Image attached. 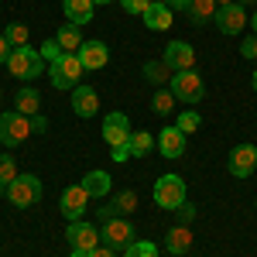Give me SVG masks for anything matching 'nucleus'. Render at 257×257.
I'll use <instances>...</instances> for the list:
<instances>
[{"mask_svg": "<svg viewBox=\"0 0 257 257\" xmlns=\"http://www.w3.org/2000/svg\"><path fill=\"white\" fill-rule=\"evenodd\" d=\"M168 7H175V11H189V0H165Z\"/></svg>", "mask_w": 257, "mask_h": 257, "instance_id": "40", "label": "nucleus"}, {"mask_svg": "<svg viewBox=\"0 0 257 257\" xmlns=\"http://www.w3.org/2000/svg\"><path fill=\"white\" fill-rule=\"evenodd\" d=\"M120 4H123V11H127V14H141V18H144V11H148L155 0H120Z\"/></svg>", "mask_w": 257, "mask_h": 257, "instance_id": "33", "label": "nucleus"}, {"mask_svg": "<svg viewBox=\"0 0 257 257\" xmlns=\"http://www.w3.org/2000/svg\"><path fill=\"white\" fill-rule=\"evenodd\" d=\"M226 165H230V175H233V178L254 175V168H257V144H240V148H233Z\"/></svg>", "mask_w": 257, "mask_h": 257, "instance_id": "13", "label": "nucleus"}, {"mask_svg": "<svg viewBox=\"0 0 257 257\" xmlns=\"http://www.w3.org/2000/svg\"><path fill=\"white\" fill-rule=\"evenodd\" d=\"M82 62L79 55H59V59L48 65V79H52V86L55 89H76L82 79Z\"/></svg>", "mask_w": 257, "mask_h": 257, "instance_id": "2", "label": "nucleus"}, {"mask_svg": "<svg viewBox=\"0 0 257 257\" xmlns=\"http://www.w3.org/2000/svg\"><path fill=\"white\" fill-rule=\"evenodd\" d=\"M213 21H216V28L223 31V35H240V31H243V24H247L250 18H247V11L233 0V4H223Z\"/></svg>", "mask_w": 257, "mask_h": 257, "instance_id": "12", "label": "nucleus"}, {"mask_svg": "<svg viewBox=\"0 0 257 257\" xmlns=\"http://www.w3.org/2000/svg\"><path fill=\"white\" fill-rule=\"evenodd\" d=\"M131 120H127V113H120V110H113V113H106L103 117V141L110 144V148H127L131 144Z\"/></svg>", "mask_w": 257, "mask_h": 257, "instance_id": "9", "label": "nucleus"}, {"mask_svg": "<svg viewBox=\"0 0 257 257\" xmlns=\"http://www.w3.org/2000/svg\"><path fill=\"white\" fill-rule=\"evenodd\" d=\"M123 257H158V247H155L151 240H134V243L123 250Z\"/></svg>", "mask_w": 257, "mask_h": 257, "instance_id": "30", "label": "nucleus"}, {"mask_svg": "<svg viewBox=\"0 0 257 257\" xmlns=\"http://www.w3.org/2000/svg\"><path fill=\"white\" fill-rule=\"evenodd\" d=\"M144 24H148L151 31H168V28H172V7H168V4H151V7L144 11Z\"/></svg>", "mask_w": 257, "mask_h": 257, "instance_id": "19", "label": "nucleus"}, {"mask_svg": "<svg viewBox=\"0 0 257 257\" xmlns=\"http://www.w3.org/2000/svg\"><path fill=\"white\" fill-rule=\"evenodd\" d=\"M216 11H219L216 0H189V18H192L196 28H202L206 21H213V18H216Z\"/></svg>", "mask_w": 257, "mask_h": 257, "instance_id": "21", "label": "nucleus"}, {"mask_svg": "<svg viewBox=\"0 0 257 257\" xmlns=\"http://www.w3.org/2000/svg\"><path fill=\"white\" fill-rule=\"evenodd\" d=\"M72 110H76V117H93L99 110V96H96V89L93 86H76L72 89Z\"/></svg>", "mask_w": 257, "mask_h": 257, "instance_id": "15", "label": "nucleus"}, {"mask_svg": "<svg viewBox=\"0 0 257 257\" xmlns=\"http://www.w3.org/2000/svg\"><path fill=\"white\" fill-rule=\"evenodd\" d=\"M7 59H11V41H7L4 35H0V65H4Z\"/></svg>", "mask_w": 257, "mask_h": 257, "instance_id": "39", "label": "nucleus"}, {"mask_svg": "<svg viewBox=\"0 0 257 257\" xmlns=\"http://www.w3.org/2000/svg\"><path fill=\"white\" fill-rule=\"evenodd\" d=\"M82 189L89 192V196H110V185H113V178L106 175V172H89V175H82V182H79Z\"/></svg>", "mask_w": 257, "mask_h": 257, "instance_id": "23", "label": "nucleus"}, {"mask_svg": "<svg viewBox=\"0 0 257 257\" xmlns=\"http://www.w3.org/2000/svg\"><path fill=\"white\" fill-rule=\"evenodd\" d=\"M7 65H11V76H18V79H24V82L45 76V59H41V52H35L31 45L14 48L11 59H7Z\"/></svg>", "mask_w": 257, "mask_h": 257, "instance_id": "1", "label": "nucleus"}, {"mask_svg": "<svg viewBox=\"0 0 257 257\" xmlns=\"http://www.w3.org/2000/svg\"><path fill=\"white\" fill-rule=\"evenodd\" d=\"M247 24H250V28H254V35H257V11H254V18L247 21Z\"/></svg>", "mask_w": 257, "mask_h": 257, "instance_id": "41", "label": "nucleus"}, {"mask_svg": "<svg viewBox=\"0 0 257 257\" xmlns=\"http://www.w3.org/2000/svg\"><path fill=\"white\" fill-rule=\"evenodd\" d=\"M216 4H219V7H223V4H233V0H216Z\"/></svg>", "mask_w": 257, "mask_h": 257, "instance_id": "44", "label": "nucleus"}, {"mask_svg": "<svg viewBox=\"0 0 257 257\" xmlns=\"http://www.w3.org/2000/svg\"><path fill=\"white\" fill-rule=\"evenodd\" d=\"M172 76H175V72H172L161 59L158 62H144V79L151 82V86H165V82H172Z\"/></svg>", "mask_w": 257, "mask_h": 257, "instance_id": "24", "label": "nucleus"}, {"mask_svg": "<svg viewBox=\"0 0 257 257\" xmlns=\"http://www.w3.org/2000/svg\"><path fill=\"white\" fill-rule=\"evenodd\" d=\"M38 106H41L38 89H31V86L18 89V96H14V110H18V113H24V117H38Z\"/></svg>", "mask_w": 257, "mask_h": 257, "instance_id": "20", "label": "nucleus"}, {"mask_svg": "<svg viewBox=\"0 0 257 257\" xmlns=\"http://www.w3.org/2000/svg\"><path fill=\"white\" fill-rule=\"evenodd\" d=\"M99 240L106 247H113V250H120V247L127 250L134 243V226L123 216H106V219H99Z\"/></svg>", "mask_w": 257, "mask_h": 257, "instance_id": "5", "label": "nucleus"}, {"mask_svg": "<svg viewBox=\"0 0 257 257\" xmlns=\"http://www.w3.org/2000/svg\"><path fill=\"white\" fill-rule=\"evenodd\" d=\"M59 206H62V216L69 219V223H76V219H82V213L89 209V192H86L82 185H69V189L62 192Z\"/></svg>", "mask_w": 257, "mask_h": 257, "instance_id": "11", "label": "nucleus"}, {"mask_svg": "<svg viewBox=\"0 0 257 257\" xmlns=\"http://www.w3.org/2000/svg\"><path fill=\"white\" fill-rule=\"evenodd\" d=\"M155 4H165V0H155Z\"/></svg>", "mask_w": 257, "mask_h": 257, "instance_id": "46", "label": "nucleus"}, {"mask_svg": "<svg viewBox=\"0 0 257 257\" xmlns=\"http://www.w3.org/2000/svg\"><path fill=\"white\" fill-rule=\"evenodd\" d=\"M38 52H41V59H45V62H55L59 55H65V52L59 48V41H55V38H48V41H45V45L38 48Z\"/></svg>", "mask_w": 257, "mask_h": 257, "instance_id": "32", "label": "nucleus"}, {"mask_svg": "<svg viewBox=\"0 0 257 257\" xmlns=\"http://www.w3.org/2000/svg\"><path fill=\"white\" fill-rule=\"evenodd\" d=\"M4 199L11 202V206H18V209H28V206H35L41 199V182L38 175H18L7 189H4Z\"/></svg>", "mask_w": 257, "mask_h": 257, "instance_id": "4", "label": "nucleus"}, {"mask_svg": "<svg viewBox=\"0 0 257 257\" xmlns=\"http://www.w3.org/2000/svg\"><path fill=\"white\" fill-rule=\"evenodd\" d=\"M110 151H113L110 158L117 161V165H123V161H127V158H134V155H131V144H127V148H110Z\"/></svg>", "mask_w": 257, "mask_h": 257, "instance_id": "37", "label": "nucleus"}, {"mask_svg": "<svg viewBox=\"0 0 257 257\" xmlns=\"http://www.w3.org/2000/svg\"><path fill=\"white\" fill-rule=\"evenodd\" d=\"M161 62H165L172 72H189V69L196 65V48H192L189 41H168Z\"/></svg>", "mask_w": 257, "mask_h": 257, "instance_id": "10", "label": "nucleus"}, {"mask_svg": "<svg viewBox=\"0 0 257 257\" xmlns=\"http://www.w3.org/2000/svg\"><path fill=\"white\" fill-rule=\"evenodd\" d=\"M199 123H202V117H199L196 110H185V113H178V131H182V134H185V138H189V134H196L199 131Z\"/></svg>", "mask_w": 257, "mask_h": 257, "instance_id": "29", "label": "nucleus"}, {"mask_svg": "<svg viewBox=\"0 0 257 257\" xmlns=\"http://www.w3.org/2000/svg\"><path fill=\"white\" fill-rule=\"evenodd\" d=\"M134 206H138V196H134L131 189H127V192H120V196H113V202H110V209L120 213V216H123V213H134Z\"/></svg>", "mask_w": 257, "mask_h": 257, "instance_id": "28", "label": "nucleus"}, {"mask_svg": "<svg viewBox=\"0 0 257 257\" xmlns=\"http://www.w3.org/2000/svg\"><path fill=\"white\" fill-rule=\"evenodd\" d=\"M4 38L11 41V48H24V45H28V28H24V24H7Z\"/></svg>", "mask_w": 257, "mask_h": 257, "instance_id": "31", "label": "nucleus"}, {"mask_svg": "<svg viewBox=\"0 0 257 257\" xmlns=\"http://www.w3.org/2000/svg\"><path fill=\"white\" fill-rule=\"evenodd\" d=\"M250 86H254V93H257V72H254V79H250Z\"/></svg>", "mask_w": 257, "mask_h": 257, "instance_id": "42", "label": "nucleus"}, {"mask_svg": "<svg viewBox=\"0 0 257 257\" xmlns=\"http://www.w3.org/2000/svg\"><path fill=\"white\" fill-rule=\"evenodd\" d=\"M151 148H155V138H151L148 131H134V134H131V155H134V158H144Z\"/></svg>", "mask_w": 257, "mask_h": 257, "instance_id": "25", "label": "nucleus"}, {"mask_svg": "<svg viewBox=\"0 0 257 257\" xmlns=\"http://www.w3.org/2000/svg\"><path fill=\"white\" fill-rule=\"evenodd\" d=\"M93 4H113V0H93Z\"/></svg>", "mask_w": 257, "mask_h": 257, "instance_id": "45", "label": "nucleus"}, {"mask_svg": "<svg viewBox=\"0 0 257 257\" xmlns=\"http://www.w3.org/2000/svg\"><path fill=\"white\" fill-rule=\"evenodd\" d=\"M72 257H117V250L106 247V243H99L96 250H89V254H76V250H72Z\"/></svg>", "mask_w": 257, "mask_h": 257, "instance_id": "35", "label": "nucleus"}, {"mask_svg": "<svg viewBox=\"0 0 257 257\" xmlns=\"http://www.w3.org/2000/svg\"><path fill=\"white\" fill-rule=\"evenodd\" d=\"M93 0H62V11H65V21L69 24H76V28H82V24H89L93 21Z\"/></svg>", "mask_w": 257, "mask_h": 257, "instance_id": "18", "label": "nucleus"}, {"mask_svg": "<svg viewBox=\"0 0 257 257\" xmlns=\"http://www.w3.org/2000/svg\"><path fill=\"white\" fill-rule=\"evenodd\" d=\"M31 134H35V131H31V117H24L18 110L0 113V144H4V148H18V144H24Z\"/></svg>", "mask_w": 257, "mask_h": 257, "instance_id": "3", "label": "nucleus"}, {"mask_svg": "<svg viewBox=\"0 0 257 257\" xmlns=\"http://www.w3.org/2000/svg\"><path fill=\"white\" fill-rule=\"evenodd\" d=\"M76 55H79V62H82V69H86V72H89V69H103L106 59H110L106 45L96 41V38H93V41H82V48L76 52Z\"/></svg>", "mask_w": 257, "mask_h": 257, "instance_id": "14", "label": "nucleus"}, {"mask_svg": "<svg viewBox=\"0 0 257 257\" xmlns=\"http://www.w3.org/2000/svg\"><path fill=\"white\" fill-rule=\"evenodd\" d=\"M165 247H168V254H172V257L189 254V250H192V230L182 226V223H175V226L165 233Z\"/></svg>", "mask_w": 257, "mask_h": 257, "instance_id": "16", "label": "nucleus"}, {"mask_svg": "<svg viewBox=\"0 0 257 257\" xmlns=\"http://www.w3.org/2000/svg\"><path fill=\"white\" fill-rule=\"evenodd\" d=\"M172 93H175L178 103H199L202 93H206V82H202V76H199L196 69L175 72V76H172Z\"/></svg>", "mask_w": 257, "mask_h": 257, "instance_id": "7", "label": "nucleus"}, {"mask_svg": "<svg viewBox=\"0 0 257 257\" xmlns=\"http://www.w3.org/2000/svg\"><path fill=\"white\" fill-rule=\"evenodd\" d=\"M237 4H240V7H247V4H254V0H237Z\"/></svg>", "mask_w": 257, "mask_h": 257, "instance_id": "43", "label": "nucleus"}, {"mask_svg": "<svg viewBox=\"0 0 257 257\" xmlns=\"http://www.w3.org/2000/svg\"><path fill=\"white\" fill-rule=\"evenodd\" d=\"M155 202H158L161 209H172V213H175L182 202H189L185 182H182L178 175H161L158 182H155Z\"/></svg>", "mask_w": 257, "mask_h": 257, "instance_id": "6", "label": "nucleus"}, {"mask_svg": "<svg viewBox=\"0 0 257 257\" xmlns=\"http://www.w3.org/2000/svg\"><path fill=\"white\" fill-rule=\"evenodd\" d=\"M158 148H161L165 158H182L185 155V134L178 127H165L158 134Z\"/></svg>", "mask_w": 257, "mask_h": 257, "instance_id": "17", "label": "nucleus"}, {"mask_svg": "<svg viewBox=\"0 0 257 257\" xmlns=\"http://www.w3.org/2000/svg\"><path fill=\"white\" fill-rule=\"evenodd\" d=\"M240 55L243 59H257V35H250V38L240 45Z\"/></svg>", "mask_w": 257, "mask_h": 257, "instance_id": "36", "label": "nucleus"}, {"mask_svg": "<svg viewBox=\"0 0 257 257\" xmlns=\"http://www.w3.org/2000/svg\"><path fill=\"white\" fill-rule=\"evenodd\" d=\"M55 41H59V48L65 52V55H76V52L82 48V35H79L76 24H62L59 35H55Z\"/></svg>", "mask_w": 257, "mask_h": 257, "instance_id": "22", "label": "nucleus"}, {"mask_svg": "<svg viewBox=\"0 0 257 257\" xmlns=\"http://www.w3.org/2000/svg\"><path fill=\"white\" fill-rule=\"evenodd\" d=\"M65 240L72 243L76 254H89V250H96V247H99V230L93 226V223H86V219H76V223H69Z\"/></svg>", "mask_w": 257, "mask_h": 257, "instance_id": "8", "label": "nucleus"}, {"mask_svg": "<svg viewBox=\"0 0 257 257\" xmlns=\"http://www.w3.org/2000/svg\"><path fill=\"white\" fill-rule=\"evenodd\" d=\"M31 131H35V134H41V131H48V120L41 117V113H38V117H31Z\"/></svg>", "mask_w": 257, "mask_h": 257, "instance_id": "38", "label": "nucleus"}, {"mask_svg": "<svg viewBox=\"0 0 257 257\" xmlns=\"http://www.w3.org/2000/svg\"><path fill=\"white\" fill-rule=\"evenodd\" d=\"M175 216H178V223H182V226H189V223L196 219V206H192V202H182V206L175 209Z\"/></svg>", "mask_w": 257, "mask_h": 257, "instance_id": "34", "label": "nucleus"}, {"mask_svg": "<svg viewBox=\"0 0 257 257\" xmlns=\"http://www.w3.org/2000/svg\"><path fill=\"white\" fill-rule=\"evenodd\" d=\"M21 172H18V165H14V158L11 155H0V196H4V189L18 178Z\"/></svg>", "mask_w": 257, "mask_h": 257, "instance_id": "27", "label": "nucleus"}, {"mask_svg": "<svg viewBox=\"0 0 257 257\" xmlns=\"http://www.w3.org/2000/svg\"><path fill=\"white\" fill-rule=\"evenodd\" d=\"M151 106H155L158 117H168V113L175 110V93H172V89H158L155 99H151Z\"/></svg>", "mask_w": 257, "mask_h": 257, "instance_id": "26", "label": "nucleus"}]
</instances>
